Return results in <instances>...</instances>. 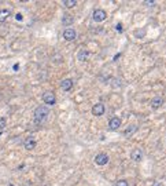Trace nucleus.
<instances>
[{
    "mask_svg": "<svg viewBox=\"0 0 166 186\" xmlns=\"http://www.w3.org/2000/svg\"><path fill=\"white\" fill-rule=\"evenodd\" d=\"M48 108L47 106H44V105H40V106H37L36 110H34V120L37 121V123H41V121H44L47 117H48Z\"/></svg>",
    "mask_w": 166,
    "mask_h": 186,
    "instance_id": "f257e3e1",
    "label": "nucleus"
},
{
    "mask_svg": "<svg viewBox=\"0 0 166 186\" xmlns=\"http://www.w3.org/2000/svg\"><path fill=\"white\" fill-rule=\"evenodd\" d=\"M43 101L46 102L47 105H54L56 102V97L52 91H46L43 94Z\"/></svg>",
    "mask_w": 166,
    "mask_h": 186,
    "instance_id": "f03ea898",
    "label": "nucleus"
},
{
    "mask_svg": "<svg viewBox=\"0 0 166 186\" xmlns=\"http://www.w3.org/2000/svg\"><path fill=\"white\" fill-rule=\"evenodd\" d=\"M95 163L98 166H106L108 163V156L106 153H99L98 156L95 157Z\"/></svg>",
    "mask_w": 166,
    "mask_h": 186,
    "instance_id": "7ed1b4c3",
    "label": "nucleus"
},
{
    "mask_svg": "<svg viewBox=\"0 0 166 186\" xmlns=\"http://www.w3.org/2000/svg\"><path fill=\"white\" fill-rule=\"evenodd\" d=\"M93 20L96 21V22H102V21L106 20V17H107V14H106V11L104 10H95L93 11Z\"/></svg>",
    "mask_w": 166,
    "mask_h": 186,
    "instance_id": "20e7f679",
    "label": "nucleus"
},
{
    "mask_svg": "<svg viewBox=\"0 0 166 186\" xmlns=\"http://www.w3.org/2000/svg\"><path fill=\"white\" fill-rule=\"evenodd\" d=\"M76 36H77V33L73 28H67V29L63 30V39L65 40H74Z\"/></svg>",
    "mask_w": 166,
    "mask_h": 186,
    "instance_id": "39448f33",
    "label": "nucleus"
},
{
    "mask_svg": "<svg viewBox=\"0 0 166 186\" xmlns=\"http://www.w3.org/2000/svg\"><path fill=\"white\" fill-rule=\"evenodd\" d=\"M130 159L133 161H140L143 159V150L141 149H135L132 153H130Z\"/></svg>",
    "mask_w": 166,
    "mask_h": 186,
    "instance_id": "423d86ee",
    "label": "nucleus"
},
{
    "mask_svg": "<svg viewBox=\"0 0 166 186\" xmlns=\"http://www.w3.org/2000/svg\"><path fill=\"white\" fill-rule=\"evenodd\" d=\"M92 113L95 116H102L104 113V105L103 104H96L93 105V108H92Z\"/></svg>",
    "mask_w": 166,
    "mask_h": 186,
    "instance_id": "0eeeda50",
    "label": "nucleus"
},
{
    "mask_svg": "<svg viewBox=\"0 0 166 186\" xmlns=\"http://www.w3.org/2000/svg\"><path fill=\"white\" fill-rule=\"evenodd\" d=\"M61 87H62V90H65V91H70L73 88V82L70 79H63L62 83H61Z\"/></svg>",
    "mask_w": 166,
    "mask_h": 186,
    "instance_id": "6e6552de",
    "label": "nucleus"
},
{
    "mask_svg": "<svg viewBox=\"0 0 166 186\" xmlns=\"http://www.w3.org/2000/svg\"><path fill=\"white\" fill-rule=\"evenodd\" d=\"M120 126H121V119L120 117H113L110 120V123H108L110 130H117V128H120Z\"/></svg>",
    "mask_w": 166,
    "mask_h": 186,
    "instance_id": "1a4fd4ad",
    "label": "nucleus"
},
{
    "mask_svg": "<svg viewBox=\"0 0 166 186\" xmlns=\"http://www.w3.org/2000/svg\"><path fill=\"white\" fill-rule=\"evenodd\" d=\"M163 104V99L161 98V97H155V98L151 101V108L153 109H159L161 106H162Z\"/></svg>",
    "mask_w": 166,
    "mask_h": 186,
    "instance_id": "9d476101",
    "label": "nucleus"
},
{
    "mask_svg": "<svg viewBox=\"0 0 166 186\" xmlns=\"http://www.w3.org/2000/svg\"><path fill=\"white\" fill-rule=\"evenodd\" d=\"M25 147L28 150H32V149H34V147H36V145H37V142L34 139H33V138H28V139L25 141Z\"/></svg>",
    "mask_w": 166,
    "mask_h": 186,
    "instance_id": "9b49d317",
    "label": "nucleus"
},
{
    "mask_svg": "<svg viewBox=\"0 0 166 186\" xmlns=\"http://www.w3.org/2000/svg\"><path fill=\"white\" fill-rule=\"evenodd\" d=\"M88 55H89V51L88 50H85V48H81L77 54V57H78L80 61H87V59H88Z\"/></svg>",
    "mask_w": 166,
    "mask_h": 186,
    "instance_id": "f8f14e48",
    "label": "nucleus"
},
{
    "mask_svg": "<svg viewBox=\"0 0 166 186\" xmlns=\"http://www.w3.org/2000/svg\"><path fill=\"white\" fill-rule=\"evenodd\" d=\"M62 23L63 25H72L73 23V17L70 15V14H63V17H62Z\"/></svg>",
    "mask_w": 166,
    "mask_h": 186,
    "instance_id": "ddd939ff",
    "label": "nucleus"
},
{
    "mask_svg": "<svg viewBox=\"0 0 166 186\" xmlns=\"http://www.w3.org/2000/svg\"><path fill=\"white\" fill-rule=\"evenodd\" d=\"M10 11L8 10H0V22H4V21L10 17Z\"/></svg>",
    "mask_w": 166,
    "mask_h": 186,
    "instance_id": "4468645a",
    "label": "nucleus"
},
{
    "mask_svg": "<svg viewBox=\"0 0 166 186\" xmlns=\"http://www.w3.org/2000/svg\"><path fill=\"white\" fill-rule=\"evenodd\" d=\"M63 4H65V7H67V8H73V7L76 6V0H65Z\"/></svg>",
    "mask_w": 166,
    "mask_h": 186,
    "instance_id": "2eb2a0df",
    "label": "nucleus"
},
{
    "mask_svg": "<svg viewBox=\"0 0 166 186\" xmlns=\"http://www.w3.org/2000/svg\"><path fill=\"white\" fill-rule=\"evenodd\" d=\"M133 131H136V126H130L129 128H126V130H125V135H130Z\"/></svg>",
    "mask_w": 166,
    "mask_h": 186,
    "instance_id": "dca6fc26",
    "label": "nucleus"
},
{
    "mask_svg": "<svg viewBox=\"0 0 166 186\" xmlns=\"http://www.w3.org/2000/svg\"><path fill=\"white\" fill-rule=\"evenodd\" d=\"M144 33H146V30H144V29L136 30V32H135V36H136V37H140V39H141V37L144 36Z\"/></svg>",
    "mask_w": 166,
    "mask_h": 186,
    "instance_id": "f3484780",
    "label": "nucleus"
},
{
    "mask_svg": "<svg viewBox=\"0 0 166 186\" xmlns=\"http://www.w3.org/2000/svg\"><path fill=\"white\" fill-rule=\"evenodd\" d=\"M115 186H129V185H128V182L125 179H120V181H117Z\"/></svg>",
    "mask_w": 166,
    "mask_h": 186,
    "instance_id": "a211bd4d",
    "label": "nucleus"
},
{
    "mask_svg": "<svg viewBox=\"0 0 166 186\" xmlns=\"http://www.w3.org/2000/svg\"><path fill=\"white\" fill-rule=\"evenodd\" d=\"M6 123H7L6 119H4V117H0V130H3V128L6 127Z\"/></svg>",
    "mask_w": 166,
    "mask_h": 186,
    "instance_id": "6ab92c4d",
    "label": "nucleus"
},
{
    "mask_svg": "<svg viewBox=\"0 0 166 186\" xmlns=\"http://www.w3.org/2000/svg\"><path fill=\"white\" fill-rule=\"evenodd\" d=\"M15 18H16V20H18V21H21V20H22V15H21V14H16V15H15Z\"/></svg>",
    "mask_w": 166,
    "mask_h": 186,
    "instance_id": "aec40b11",
    "label": "nucleus"
},
{
    "mask_svg": "<svg viewBox=\"0 0 166 186\" xmlns=\"http://www.w3.org/2000/svg\"><path fill=\"white\" fill-rule=\"evenodd\" d=\"M146 4L148 6V4H154V0H146Z\"/></svg>",
    "mask_w": 166,
    "mask_h": 186,
    "instance_id": "412c9836",
    "label": "nucleus"
},
{
    "mask_svg": "<svg viewBox=\"0 0 166 186\" xmlns=\"http://www.w3.org/2000/svg\"><path fill=\"white\" fill-rule=\"evenodd\" d=\"M18 68H19V65H18V64H15V65H14V69H15V70H18Z\"/></svg>",
    "mask_w": 166,
    "mask_h": 186,
    "instance_id": "4be33fe9",
    "label": "nucleus"
},
{
    "mask_svg": "<svg viewBox=\"0 0 166 186\" xmlns=\"http://www.w3.org/2000/svg\"><path fill=\"white\" fill-rule=\"evenodd\" d=\"M154 186H163V185H162V183H155Z\"/></svg>",
    "mask_w": 166,
    "mask_h": 186,
    "instance_id": "5701e85b",
    "label": "nucleus"
}]
</instances>
